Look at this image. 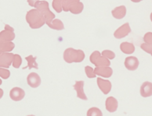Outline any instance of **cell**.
<instances>
[{
    "label": "cell",
    "instance_id": "1",
    "mask_svg": "<svg viewBox=\"0 0 152 116\" xmlns=\"http://www.w3.org/2000/svg\"><path fill=\"white\" fill-rule=\"evenodd\" d=\"M27 23L31 29H39L46 24V19L40 12L36 9H32L26 13Z\"/></svg>",
    "mask_w": 152,
    "mask_h": 116
},
{
    "label": "cell",
    "instance_id": "2",
    "mask_svg": "<svg viewBox=\"0 0 152 116\" xmlns=\"http://www.w3.org/2000/svg\"><path fill=\"white\" fill-rule=\"evenodd\" d=\"M85 58V53L83 50L68 48L64 52V60L67 63H81Z\"/></svg>",
    "mask_w": 152,
    "mask_h": 116
},
{
    "label": "cell",
    "instance_id": "3",
    "mask_svg": "<svg viewBox=\"0 0 152 116\" xmlns=\"http://www.w3.org/2000/svg\"><path fill=\"white\" fill-rule=\"evenodd\" d=\"M35 9H38L42 14V16L46 19V23L55 19L54 13L50 9L49 2L47 1H41L40 0V1L37 2L36 4L35 5Z\"/></svg>",
    "mask_w": 152,
    "mask_h": 116
},
{
    "label": "cell",
    "instance_id": "4",
    "mask_svg": "<svg viewBox=\"0 0 152 116\" xmlns=\"http://www.w3.org/2000/svg\"><path fill=\"white\" fill-rule=\"evenodd\" d=\"M89 60H90L91 63L95 65L96 67L110 66V65H111V62L108 58L101 55V53L99 51H94L90 55Z\"/></svg>",
    "mask_w": 152,
    "mask_h": 116
},
{
    "label": "cell",
    "instance_id": "5",
    "mask_svg": "<svg viewBox=\"0 0 152 116\" xmlns=\"http://www.w3.org/2000/svg\"><path fill=\"white\" fill-rule=\"evenodd\" d=\"M15 38L14 30L12 27L8 24H5V29L0 32V40L2 42H9L12 41Z\"/></svg>",
    "mask_w": 152,
    "mask_h": 116
},
{
    "label": "cell",
    "instance_id": "6",
    "mask_svg": "<svg viewBox=\"0 0 152 116\" xmlns=\"http://www.w3.org/2000/svg\"><path fill=\"white\" fill-rule=\"evenodd\" d=\"M130 32L131 27L129 26V24L126 23V24H122V26H120L117 30H115V33H114V37L117 39H122L126 37V36H128Z\"/></svg>",
    "mask_w": 152,
    "mask_h": 116
},
{
    "label": "cell",
    "instance_id": "7",
    "mask_svg": "<svg viewBox=\"0 0 152 116\" xmlns=\"http://www.w3.org/2000/svg\"><path fill=\"white\" fill-rule=\"evenodd\" d=\"M13 54L12 52H3L0 54V68L8 69L12 64Z\"/></svg>",
    "mask_w": 152,
    "mask_h": 116
},
{
    "label": "cell",
    "instance_id": "8",
    "mask_svg": "<svg viewBox=\"0 0 152 116\" xmlns=\"http://www.w3.org/2000/svg\"><path fill=\"white\" fill-rule=\"evenodd\" d=\"M124 65L126 69L129 71H135L139 67V59L135 56H129L125 59Z\"/></svg>",
    "mask_w": 152,
    "mask_h": 116
},
{
    "label": "cell",
    "instance_id": "9",
    "mask_svg": "<svg viewBox=\"0 0 152 116\" xmlns=\"http://www.w3.org/2000/svg\"><path fill=\"white\" fill-rule=\"evenodd\" d=\"M94 73L96 75L100 76L101 77L109 78L113 74V70L110 66H100L96 67Z\"/></svg>",
    "mask_w": 152,
    "mask_h": 116
},
{
    "label": "cell",
    "instance_id": "10",
    "mask_svg": "<svg viewBox=\"0 0 152 116\" xmlns=\"http://www.w3.org/2000/svg\"><path fill=\"white\" fill-rule=\"evenodd\" d=\"M28 84L32 88H36L41 84V78L36 73H31L27 77Z\"/></svg>",
    "mask_w": 152,
    "mask_h": 116
},
{
    "label": "cell",
    "instance_id": "11",
    "mask_svg": "<svg viewBox=\"0 0 152 116\" xmlns=\"http://www.w3.org/2000/svg\"><path fill=\"white\" fill-rule=\"evenodd\" d=\"M97 85L100 90L103 92L104 94H107L111 90V83L109 80H104L102 78H97Z\"/></svg>",
    "mask_w": 152,
    "mask_h": 116
},
{
    "label": "cell",
    "instance_id": "12",
    "mask_svg": "<svg viewBox=\"0 0 152 116\" xmlns=\"http://www.w3.org/2000/svg\"><path fill=\"white\" fill-rule=\"evenodd\" d=\"M25 96V92L20 87H13L10 92V97L14 101H20Z\"/></svg>",
    "mask_w": 152,
    "mask_h": 116
},
{
    "label": "cell",
    "instance_id": "13",
    "mask_svg": "<svg viewBox=\"0 0 152 116\" xmlns=\"http://www.w3.org/2000/svg\"><path fill=\"white\" fill-rule=\"evenodd\" d=\"M73 87H74L76 93H77V97L78 98L82 99V100L86 101L88 98H87L85 92H84V89H83V87H84V81L83 80L76 81Z\"/></svg>",
    "mask_w": 152,
    "mask_h": 116
},
{
    "label": "cell",
    "instance_id": "14",
    "mask_svg": "<svg viewBox=\"0 0 152 116\" xmlns=\"http://www.w3.org/2000/svg\"><path fill=\"white\" fill-rule=\"evenodd\" d=\"M140 95L143 97L152 96V83L149 81L143 82L140 86Z\"/></svg>",
    "mask_w": 152,
    "mask_h": 116
},
{
    "label": "cell",
    "instance_id": "15",
    "mask_svg": "<svg viewBox=\"0 0 152 116\" xmlns=\"http://www.w3.org/2000/svg\"><path fill=\"white\" fill-rule=\"evenodd\" d=\"M118 103L117 99L114 97H109L106 99L105 101V107L107 112H115L117 111Z\"/></svg>",
    "mask_w": 152,
    "mask_h": 116
},
{
    "label": "cell",
    "instance_id": "16",
    "mask_svg": "<svg viewBox=\"0 0 152 116\" xmlns=\"http://www.w3.org/2000/svg\"><path fill=\"white\" fill-rule=\"evenodd\" d=\"M126 7L125 6H119L115 7L113 10L111 11V15L114 18L117 19H123L126 15Z\"/></svg>",
    "mask_w": 152,
    "mask_h": 116
},
{
    "label": "cell",
    "instance_id": "17",
    "mask_svg": "<svg viewBox=\"0 0 152 116\" xmlns=\"http://www.w3.org/2000/svg\"><path fill=\"white\" fill-rule=\"evenodd\" d=\"M46 24L53 30H62L64 29V25L63 22L59 19H53V20L46 22Z\"/></svg>",
    "mask_w": 152,
    "mask_h": 116
},
{
    "label": "cell",
    "instance_id": "18",
    "mask_svg": "<svg viewBox=\"0 0 152 116\" xmlns=\"http://www.w3.org/2000/svg\"><path fill=\"white\" fill-rule=\"evenodd\" d=\"M120 50L126 55H131L135 52V46L133 43L130 42H122L120 45Z\"/></svg>",
    "mask_w": 152,
    "mask_h": 116
},
{
    "label": "cell",
    "instance_id": "19",
    "mask_svg": "<svg viewBox=\"0 0 152 116\" xmlns=\"http://www.w3.org/2000/svg\"><path fill=\"white\" fill-rule=\"evenodd\" d=\"M15 47V45L12 42H2L0 40V54L3 53V52H12Z\"/></svg>",
    "mask_w": 152,
    "mask_h": 116
},
{
    "label": "cell",
    "instance_id": "20",
    "mask_svg": "<svg viewBox=\"0 0 152 116\" xmlns=\"http://www.w3.org/2000/svg\"><path fill=\"white\" fill-rule=\"evenodd\" d=\"M36 57H34L32 55H28L27 56L25 59L28 62V66L27 67H24V69H26V68H28L29 69H31L32 68L34 69H39V67H38V64L36 63Z\"/></svg>",
    "mask_w": 152,
    "mask_h": 116
},
{
    "label": "cell",
    "instance_id": "21",
    "mask_svg": "<svg viewBox=\"0 0 152 116\" xmlns=\"http://www.w3.org/2000/svg\"><path fill=\"white\" fill-rule=\"evenodd\" d=\"M80 2V0H64L62 6V9L64 12H69L72 7L77 2Z\"/></svg>",
    "mask_w": 152,
    "mask_h": 116
},
{
    "label": "cell",
    "instance_id": "22",
    "mask_svg": "<svg viewBox=\"0 0 152 116\" xmlns=\"http://www.w3.org/2000/svg\"><path fill=\"white\" fill-rule=\"evenodd\" d=\"M83 9H84V4L82 2H78L72 7V9H70L69 12L77 15V14H80L83 11Z\"/></svg>",
    "mask_w": 152,
    "mask_h": 116
},
{
    "label": "cell",
    "instance_id": "23",
    "mask_svg": "<svg viewBox=\"0 0 152 116\" xmlns=\"http://www.w3.org/2000/svg\"><path fill=\"white\" fill-rule=\"evenodd\" d=\"M64 1V0H53L52 6L57 13H60L63 11L62 6H63Z\"/></svg>",
    "mask_w": 152,
    "mask_h": 116
},
{
    "label": "cell",
    "instance_id": "24",
    "mask_svg": "<svg viewBox=\"0 0 152 116\" xmlns=\"http://www.w3.org/2000/svg\"><path fill=\"white\" fill-rule=\"evenodd\" d=\"M87 116H103L102 112L100 108L96 107H90L86 113Z\"/></svg>",
    "mask_w": 152,
    "mask_h": 116
},
{
    "label": "cell",
    "instance_id": "25",
    "mask_svg": "<svg viewBox=\"0 0 152 116\" xmlns=\"http://www.w3.org/2000/svg\"><path fill=\"white\" fill-rule=\"evenodd\" d=\"M21 63H22L21 56L20 55H18V54L13 55V62H12L13 66L14 67L15 69H18V68H20V66H21Z\"/></svg>",
    "mask_w": 152,
    "mask_h": 116
},
{
    "label": "cell",
    "instance_id": "26",
    "mask_svg": "<svg viewBox=\"0 0 152 116\" xmlns=\"http://www.w3.org/2000/svg\"><path fill=\"white\" fill-rule=\"evenodd\" d=\"M101 55L105 57V58H108L109 60H110V59H114V58H115V52L111 51V50H104V51L101 52Z\"/></svg>",
    "mask_w": 152,
    "mask_h": 116
},
{
    "label": "cell",
    "instance_id": "27",
    "mask_svg": "<svg viewBox=\"0 0 152 116\" xmlns=\"http://www.w3.org/2000/svg\"><path fill=\"white\" fill-rule=\"evenodd\" d=\"M85 72L87 77L90 78V79L95 78L96 76L95 74V73H94V69L91 66H87L85 67Z\"/></svg>",
    "mask_w": 152,
    "mask_h": 116
},
{
    "label": "cell",
    "instance_id": "28",
    "mask_svg": "<svg viewBox=\"0 0 152 116\" xmlns=\"http://www.w3.org/2000/svg\"><path fill=\"white\" fill-rule=\"evenodd\" d=\"M10 76V72L8 69L6 68H0V77L7 80Z\"/></svg>",
    "mask_w": 152,
    "mask_h": 116
},
{
    "label": "cell",
    "instance_id": "29",
    "mask_svg": "<svg viewBox=\"0 0 152 116\" xmlns=\"http://www.w3.org/2000/svg\"><path fill=\"white\" fill-rule=\"evenodd\" d=\"M140 48H141V49L143 50V51H144L145 52H147V53L150 54L152 52V45H148V44H146L143 42V44H141V45H140Z\"/></svg>",
    "mask_w": 152,
    "mask_h": 116
},
{
    "label": "cell",
    "instance_id": "30",
    "mask_svg": "<svg viewBox=\"0 0 152 116\" xmlns=\"http://www.w3.org/2000/svg\"><path fill=\"white\" fill-rule=\"evenodd\" d=\"M143 41H144V43L152 45V32L146 33L143 36Z\"/></svg>",
    "mask_w": 152,
    "mask_h": 116
},
{
    "label": "cell",
    "instance_id": "31",
    "mask_svg": "<svg viewBox=\"0 0 152 116\" xmlns=\"http://www.w3.org/2000/svg\"><path fill=\"white\" fill-rule=\"evenodd\" d=\"M28 1V3L30 6L31 7H35V5L36 4V2L40 1V0H27Z\"/></svg>",
    "mask_w": 152,
    "mask_h": 116
},
{
    "label": "cell",
    "instance_id": "32",
    "mask_svg": "<svg viewBox=\"0 0 152 116\" xmlns=\"http://www.w3.org/2000/svg\"><path fill=\"white\" fill-rule=\"evenodd\" d=\"M130 1H131V2H134V3H138V2H142L143 0H130Z\"/></svg>",
    "mask_w": 152,
    "mask_h": 116
},
{
    "label": "cell",
    "instance_id": "33",
    "mask_svg": "<svg viewBox=\"0 0 152 116\" xmlns=\"http://www.w3.org/2000/svg\"><path fill=\"white\" fill-rule=\"evenodd\" d=\"M2 96H3V90H2V89L0 88V99L2 98Z\"/></svg>",
    "mask_w": 152,
    "mask_h": 116
},
{
    "label": "cell",
    "instance_id": "34",
    "mask_svg": "<svg viewBox=\"0 0 152 116\" xmlns=\"http://www.w3.org/2000/svg\"><path fill=\"white\" fill-rule=\"evenodd\" d=\"M150 19H151V22H152V12H151V15H150Z\"/></svg>",
    "mask_w": 152,
    "mask_h": 116
},
{
    "label": "cell",
    "instance_id": "35",
    "mask_svg": "<svg viewBox=\"0 0 152 116\" xmlns=\"http://www.w3.org/2000/svg\"><path fill=\"white\" fill-rule=\"evenodd\" d=\"M1 84H2V80L0 79V85H1Z\"/></svg>",
    "mask_w": 152,
    "mask_h": 116
},
{
    "label": "cell",
    "instance_id": "36",
    "mask_svg": "<svg viewBox=\"0 0 152 116\" xmlns=\"http://www.w3.org/2000/svg\"><path fill=\"white\" fill-rule=\"evenodd\" d=\"M27 116H35V115H27Z\"/></svg>",
    "mask_w": 152,
    "mask_h": 116
},
{
    "label": "cell",
    "instance_id": "37",
    "mask_svg": "<svg viewBox=\"0 0 152 116\" xmlns=\"http://www.w3.org/2000/svg\"><path fill=\"white\" fill-rule=\"evenodd\" d=\"M151 56H152V52H151Z\"/></svg>",
    "mask_w": 152,
    "mask_h": 116
}]
</instances>
